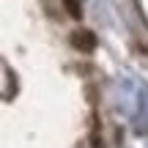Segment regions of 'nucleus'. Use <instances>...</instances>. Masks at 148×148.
<instances>
[{
    "label": "nucleus",
    "mask_w": 148,
    "mask_h": 148,
    "mask_svg": "<svg viewBox=\"0 0 148 148\" xmlns=\"http://www.w3.org/2000/svg\"><path fill=\"white\" fill-rule=\"evenodd\" d=\"M96 33L93 30H74L71 33V47L79 49V52H93L96 49Z\"/></svg>",
    "instance_id": "obj_1"
},
{
    "label": "nucleus",
    "mask_w": 148,
    "mask_h": 148,
    "mask_svg": "<svg viewBox=\"0 0 148 148\" xmlns=\"http://www.w3.org/2000/svg\"><path fill=\"white\" fill-rule=\"evenodd\" d=\"M63 8H66V14H69L71 19H82V5H79V0H63Z\"/></svg>",
    "instance_id": "obj_2"
}]
</instances>
